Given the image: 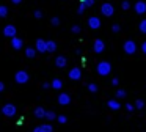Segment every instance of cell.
I'll return each mask as SVG.
<instances>
[{"label": "cell", "instance_id": "6da1fadb", "mask_svg": "<svg viewBox=\"0 0 146 132\" xmlns=\"http://www.w3.org/2000/svg\"><path fill=\"white\" fill-rule=\"evenodd\" d=\"M96 72H98L99 75H102V77L108 75L111 72V63L110 61H99L98 65H96Z\"/></svg>", "mask_w": 146, "mask_h": 132}, {"label": "cell", "instance_id": "e0dca14e", "mask_svg": "<svg viewBox=\"0 0 146 132\" xmlns=\"http://www.w3.org/2000/svg\"><path fill=\"white\" fill-rule=\"evenodd\" d=\"M107 105H108V109H110V110H119L121 109V102H118L116 99H110L107 102Z\"/></svg>", "mask_w": 146, "mask_h": 132}, {"label": "cell", "instance_id": "f546056e", "mask_svg": "<svg viewBox=\"0 0 146 132\" xmlns=\"http://www.w3.org/2000/svg\"><path fill=\"white\" fill-rule=\"evenodd\" d=\"M60 22H61V21H60V17H57V16L50 19V24H52V25H55V27H57V25H60Z\"/></svg>", "mask_w": 146, "mask_h": 132}, {"label": "cell", "instance_id": "44dd1931", "mask_svg": "<svg viewBox=\"0 0 146 132\" xmlns=\"http://www.w3.org/2000/svg\"><path fill=\"white\" fill-rule=\"evenodd\" d=\"M46 119H49V121H52V119H57L55 112H52V110H46Z\"/></svg>", "mask_w": 146, "mask_h": 132}, {"label": "cell", "instance_id": "4316f807", "mask_svg": "<svg viewBox=\"0 0 146 132\" xmlns=\"http://www.w3.org/2000/svg\"><path fill=\"white\" fill-rule=\"evenodd\" d=\"M140 31L146 35V19H143V21L140 22Z\"/></svg>", "mask_w": 146, "mask_h": 132}, {"label": "cell", "instance_id": "2e32d148", "mask_svg": "<svg viewBox=\"0 0 146 132\" xmlns=\"http://www.w3.org/2000/svg\"><path fill=\"white\" fill-rule=\"evenodd\" d=\"M33 132H54V127L50 124H41L33 129Z\"/></svg>", "mask_w": 146, "mask_h": 132}, {"label": "cell", "instance_id": "9a60e30c", "mask_svg": "<svg viewBox=\"0 0 146 132\" xmlns=\"http://www.w3.org/2000/svg\"><path fill=\"white\" fill-rule=\"evenodd\" d=\"M55 50H57V43H55V41H52V39L46 41V52L52 53V52H55Z\"/></svg>", "mask_w": 146, "mask_h": 132}, {"label": "cell", "instance_id": "30bf717a", "mask_svg": "<svg viewBox=\"0 0 146 132\" xmlns=\"http://www.w3.org/2000/svg\"><path fill=\"white\" fill-rule=\"evenodd\" d=\"M88 27L93 28V30H98V28H101V19L96 17V16H91V17L88 19Z\"/></svg>", "mask_w": 146, "mask_h": 132}, {"label": "cell", "instance_id": "1f68e13d", "mask_svg": "<svg viewBox=\"0 0 146 132\" xmlns=\"http://www.w3.org/2000/svg\"><path fill=\"white\" fill-rule=\"evenodd\" d=\"M85 8H86V6H85V5H83V3H82V2H80V5H79V8H77V13H79V14H83V11H85Z\"/></svg>", "mask_w": 146, "mask_h": 132}, {"label": "cell", "instance_id": "484cf974", "mask_svg": "<svg viewBox=\"0 0 146 132\" xmlns=\"http://www.w3.org/2000/svg\"><path fill=\"white\" fill-rule=\"evenodd\" d=\"M121 8H123L124 11H127V9H130V2H129V0H124V2L121 3Z\"/></svg>", "mask_w": 146, "mask_h": 132}, {"label": "cell", "instance_id": "cb8c5ba5", "mask_svg": "<svg viewBox=\"0 0 146 132\" xmlns=\"http://www.w3.org/2000/svg\"><path fill=\"white\" fill-rule=\"evenodd\" d=\"M143 107H145V101H143V99H137V101H135V109L141 110Z\"/></svg>", "mask_w": 146, "mask_h": 132}, {"label": "cell", "instance_id": "52a82bcc", "mask_svg": "<svg viewBox=\"0 0 146 132\" xmlns=\"http://www.w3.org/2000/svg\"><path fill=\"white\" fill-rule=\"evenodd\" d=\"M68 77H69L71 80H80V79H82V69H80L79 66L71 68V71L68 72Z\"/></svg>", "mask_w": 146, "mask_h": 132}, {"label": "cell", "instance_id": "7402d4cb", "mask_svg": "<svg viewBox=\"0 0 146 132\" xmlns=\"http://www.w3.org/2000/svg\"><path fill=\"white\" fill-rule=\"evenodd\" d=\"M8 16V6L0 5V17H7Z\"/></svg>", "mask_w": 146, "mask_h": 132}, {"label": "cell", "instance_id": "5b68a950", "mask_svg": "<svg viewBox=\"0 0 146 132\" xmlns=\"http://www.w3.org/2000/svg\"><path fill=\"white\" fill-rule=\"evenodd\" d=\"M101 13L105 16V17H110V16L115 14V6L111 5V3L105 2V3H102V5H101Z\"/></svg>", "mask_w": 146, "mask_h": 132}, {"label": "cell", "instance_id": "4fadbf2b", "mask_svg": "<svg viewBox=\"0 0 146 132\" xmlns=\"http://www.w3.org/2000/svg\"><path fill=\"white\" fill-rule=\"evenodd\" d=\"M71 102V96L68 93H60L58 94V104L60 105H68Z\"/></svg>", "mask_w": 146, "mask_h": 132}, {"label": "cell", "instance_id": "836d02e7", "mask_svg": "<svg viewBox=\"0 0 146 132\" xmlns=\"http://www.w3.org/2000/svg\"><path fill=\"white\" fill-rule=\"evenodd\" d=\"M33 14H35V17H36V19H41L42 16H44V14H42V11H41V9H36V11L33 13Z\"/></svg>", "mask_w": 146, "mask_h": 132}, {"label": "cell", "instance_id": "8992f818", "mask_svg": "<svg viewBox=\"0 0 146 132\" xmlns=\"http://www.w3.org/2000/svg\"><path fill=\"white\" fill-rule=\"evenodd\" d=\"M3 35L7 38H16V35H17V28L14 27V25H11V24H8V25H5L3 27Z\"/></svg>", "mask_w": 146, "mask_h": 132}, {"label": "cell", "instance_id": "3957f363", "mask_svg": "<svg viewBox=\"0 0 146 132\" xmlns=\"http://www.w3.org/2000/svg\"><path fill=\"white\" fill-rule=\"evenodd\" d=\"M14 80H16V83H19V85H24V83H27V82L30 80V75H29V72L27 71H17L16 74H14Z\"/></svg>", "mask_w": 146, "mask_h": 132}, {"label": "cell", "instance_id": "74e56055", "mask_svg": "<svg viewBox=\"0 0 146 132\" xmlns=\"http://www.w3.org/2000/svg\"><path fill=\"white\" fill-rule=\"evenodd\" d=\"M141 52H143V53H145V55H146V41H145V43L141 44Z\"/></svg>", "mask_w": 146, "mask_h": 132}, {"label": "cell", "instance_id": "f35d334b", "mask_svg": "<svg viewBox=\"0 0 146 132\" xmlns=\"http://www.w3.org/2000/svg\"><path fill=\"white\" fill-rule=\"evenodd\" d=\"M3 90H5V83H3V82H0V93H2Z\"/></svg>", "mask_w": 146, "mask_h": 132}, {"label": "cell", "instance_id": "e575fe53", "mask_svg": "<svg viewBox=\"0 0 146 132\" xmlns=\"http://www.w3.org/2000/svg\"><path fill=\"white\" fill-rule=\"evenodd\" d=\"M42 88H44V90H47V88H52V82H44V83H42Z\"/></svg>", "mask_w": 146, "mask_h": 132}, {"label": "cell", "instance_id": "8fae6325", "mask_svg": "<svg viewBox=\"0 0 146 132\" xmlns=\"http://www.w3.org/2000/svg\"><path fill=\"white\" fill-rule=\"evenodd\" d=\"M35 49H36V52L46 53V39L38 38V39H36V43H35Z\"/></svg>", "mask_w": 146, "mask_h": 132}, {"label": "cell", "instance_id": "d6986e66", "mask_svg": "<svg viewBox=\"0 0 146 132\" xmlns=\"http://www.w3.org/2000/svg\"><path fill=\"white\" fill-rule=\"evenodd\" d=\"M36 55V49H33V47H27L25 49V57L27 58H35Z\"/></svg>", "mask_w": 146, "mask_h": 132}, {"label": "cell", "instance_id": "ac0fdd59", "mask_svg": "<svg viewBox=\"0 0 146 132\" xmlns=\"http://www.w3.org/2000/svg\"><path fill=\"white\" fill-rule=\"evenodd\" d=\"M33 115H35L36 118H46V109H42V107H36V109L33 110Z\"/></svg>", "mask_w": 146, "mask_h": 132}, {"label": "cell", "instance_id": "f1b7e54d", "mask_svg": "<svg viewBox=\"0 0 146 132\" xmlns=\"http://www.w3.org/2000/svg\"><path fill=\"white\" fill-rule=\"evenodd\" d=\"M80 2H82L83 5L86 6V8H90V6H93V5H94V0H80Z\"/></svg>", "mask_w": 146, "mask_h": 132}, {"label": "cell", "instance_id": "9c48e42d", "mask_svg": "<svg viewBox=\"0 0 146 132\" xmlns=\"http://www.w3.org/2000/svg\"><path fill=\"white\" fill-rule=\"evenodd\" d=\"M93 50H94L96 53H102L105 50V43L102 39H94V43H93Z\"/></svg>", "mask_w": 146, "mask_h": 132}, {"label": "cell", "instance_id": "ab89813d", "mask_svg": "<svg viewBox=\"0 0 146 132\" xmlns=\"http://www.w3.org/2000/svg\"><path fill=\"white\" fill-rule=\"evenodd\" d=\"M11 2H13L14 5H19V3H22V0H11Z\"/></svg>", "mask_w": 146, "mask_h": 132}, {"label": "cell", "instance_id": "83f0119b", "mask_svg": "<svg viewBox=\"0 0 146 132\" xmlns=\"http://www.w3.org/2000/svg\"><path fill=\"white\" fill-rule=\"evenodd\" d=\"M80 30H82V28H80V25H72V27H71V31H72L74 35H79Z\"/></svg>", "mask_w": 146, "mask_h": 132}, {"label": "cell", "instance_id": "d4e9b609", "mask_svg": "<svg viewBox=\"0 0 146 132\" xmlns=\"http://www.w3.org/2000/svg\"><path fill=\"white\" fill-rule=\"evenodd\" d=\"M126 96H127V93H126L124 90H121V88H119V90H116V97L123 99V97H126Z\"/></svg>", "mask_w": 146, "mask_h": 132}, {"label": "cell", "instance_id": "ba28073f", "mask_svg": "<svg viewBox=\"0 0 146 132\" xmlns=\"http://www.w3.org/2000/svg\"><path fill=\"white\" fill-rule=\"evenodd\" d=\"M133 11H135L137 14H145L146 13V2H143V0L135 2V5H133Z\"/></svg>", "mask_w": 146, "mask_h": 132}, {"label": "cell", "instance_id": "d590c367", "mask_svg": "<svg viewBox=\"0 0 146 132\" xmlns=\"http://www.w3.org/2000/svg\"><path fill=\"white\" fill-rule=\"evenodd\" d=\"M118 83H119V79H111V85H113V87H118Z\"/></svg>", "mask_w": 146, "mask_h": 132}, {"label": "cell", "instance_id": "5bb4252c", "mask_svg": "<svg viewBox=\"0 0 146 132\" xmlns=\"http://www.w3.org/2000/svg\"><path fill=\"white\" fill-rule=\"evenodd\" d=\"M66 65H68V58L64 55H58L57 58H55V66H57V68H64Z\"/></svg>", "mask_w": 146, "mask_h": 132}, {"label": "cell", "instance_id": "8d00e7d4", "mask_svg": "<svg viewBox=\"0 0 146 132\" xmlns=\"http://www.w3.org/2000/svg\"><path fill=\"white\" fill-rule=\"evenodd\" d=\"M126 110H127V112H132L133 105H132V104H126Z\"/></svg>", "mask_w": 146, "mask_h": 132}, {"label": "cell", "instance_id": "ffe728a7", "mask_svg": "<svg viewBox=\"0 0 146 132\" xmlns=\"http://www.w3.org/2000/svg\"><path fill=\"white\" fill-rule=\"evenodd\" d=\"M61 87H63V82H61L60 79H54V80H52V88H54V90H61Z\"/></svg>", "mask_w": 146, "mask_h": 132}, {"label": "cell", "instance_id": "277c9868", "mask_svg": "<svg viewBox=\"0 0 146 132\" xmlns=\"http://www.w3.org/2000/svg\"><path fill=\"white\" fill-rule=\"evenodd\" d=\"M16 112H17V109H16L14 104H5V105L2 107V113H3L7 118H13V116H16Z\"/></svg>", "mask_w": 146, "mask_h": 132}, {"label": "cell", "instance_id": "7a4b0ae2", "mask_svg": "<svg viewBox=\"0 0 146 132\" xmlns=\"http://www.w3.org/2000/svg\"><path fill=\"white\" fill-rule=\"evenodd\" d=\"M123 50L127 53V55H133V53L137 52V44H135V41H133V39H127V41H124V44H123Z\"/></svg>", "mask_w": 146, "mask_h": 132}, {"label": "cell", "instance_id": "7c38bea8", "mask_svg": "<svg viewBox=\"0 0 146 132\" xmlns=\"http://www.w3.org/2000/svg\"><path fill=\"white\" fill-rule=\"evenodd\" d=\"M11 47H13L14 50H21L24 47V39H21L19 36L13 38V39H11Z\"/></svg>", "mask_w": 146, "mask_h": 132}, {"label": "cell", "instance_id": "4dcf8cb0", "mask_svg": "<svg viewBox=\"0 0 146 132\" xmlns=\"http://www.w3.org/2000/svg\"><path fill=\"white\" fill-rule=\"evenodd\" d=\"M57 119H58V123H60V124H64V123L68 121V118H66L64 115H58V116H57Z\"/></svg>", "mask_w": 146, "mask_h": 132}, {"label": "cell", "instance_id": "d6a6232c", "mask_svg": "<svg viewBox=\"0 0 146 132\" xmlns=\"http://www.w3.org/2000/svg\"><path fill=\"white\" fill-rule=\"evenodd\" d=\"M119 30H121V25H119V24H115V25H111V31H113V33H118Z\"/></svg>", "mask_w": 146, "mask_h": 132}, {"label": "cell", "instance_id": "603a6c76", "mask_svg": "<svg viewBox=\"0 0 146 132\" xmlns=\"http://www.w3.org/2000/svg\"><path fill=\"white\" fill-rule=\"evenodd\" d=\"M86 88H88L91 93H98V90H99V87L96 83H86Z\"/></svg>", "mask_w": 146, "mask_h": 132}]
</instances>
